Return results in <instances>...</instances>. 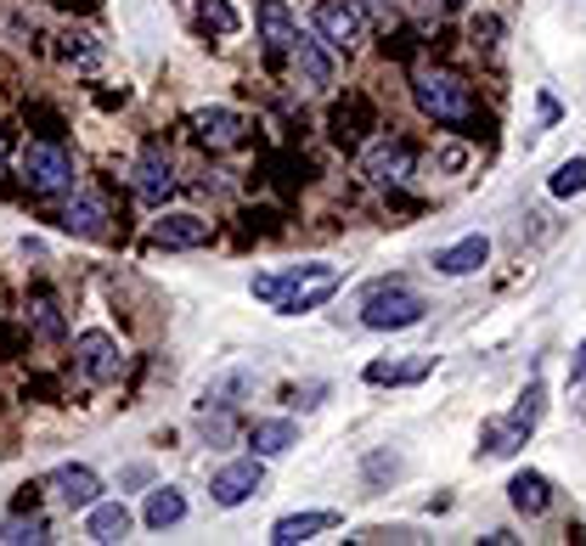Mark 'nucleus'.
Instances as JSON below:
<instances>
[{
    "label": "nucleus",
    "mask_w": 586,
    "mask_h": 546,
    "mask_svg": "<svg viewBox=\"0 0 586 546\" xmlns=\"http://www.w3.org/2000/svg\"><path fill=\"white\" fill-rule=\"evenodd\" d=\"M508 502H514L525 518H542V513L553 507V485H547V474H536V468L514 474V485H508Z\"/></svg>",
    "instance_id": "obj_20"
},
{
    "label": "nucleus",
    "mask_w": 586,
    "mask_h": 546,
    "mask_svg": "<svg viewBox=\"0 0 586 546\" xmlns=\"http://www.w3.org/2000/svg\"><path fill=\"white\" fill-rule=\"evenodd\" d=\"M339 524V513H288V518H277L271 524V546H299V540H310V535H321V529H332Z\"/></svg>",
    "instance_id": "obj_19"
},
{
    "label": "nucleus",
    "mask_w": 586,
    "mask_h": 546,
    "mask_svg": "<svg viewBox=\"0 0 586 546\" xmlns=\"http://www.w3.org/2000/svg\"><path fill=\"white\" fill-rule=\"evenodd\" d=\"M23 187L40 192V198H62L79 187V169H73V152L62 141H29L23 147Z\"/></svg>",
    "instance_id": "obj_3"
},
{
    "label": "nucleus",
    "mask_w": 586,
    "mask_h": 546,
    "mask_svg": "<svg viewBox=\"0 0 586 546\" xmlns=\"http://www.w3.org/2000/svg\"><path fill=\"white\" fill-rule=\"evenodd\" d=\"M248 389H255V378H248V373H226V378H215V384L203 389L198 411H231L237 395H248Z\"/></svg>",
    "instance_id": "obj_23"
},
{
    "label": "nucleus",
    "mask_w": 586,
    "mask_h": 546,
    "mask_svg": "<svg viewBox=\"0 0 586 546\" xmlns=\"http://www.w3.org/2000/svg\"><path fill=\"white\" fill-rule=\"evenodd\" d=\"M310 23H316L321 46H332V51H350V46H361V34H367V18H361L356 0H321Z\"/></svg>",
    "instance_id": "obj_7"
},
{
    "label": "nucleus",
    "mask_w": 586,
    "mask_h": 546,
    "mask_svg": "<svg viewBox=\"0 0 586 546\" xmlns=\"http://www.w3.org/2000/svg\"><path fill=\"white\" fill-rule=\"evenodd\" d=\"M152 248H203L209 242V220L203 215H163V220H152Z\"/></svg>",
    "instance_id": "obj_10"
},
{
    "label": "nucleus",
    "mask_w": 586,
    "mask_h": 546,
    "mask_svg": "<svg viewBox=\"0 0 586 546\" xmlns=\"http://www.w3.org/2000/svg\"><path fill=\"white\" fill-rule=\"evenodd\" d=\"M569 384H586V338L575 344V360H569Z\"/></svg>",
    "instance_id": "obj_31"
},
{
    "label": "nucleus",
    "mask_w": 586,
    "mask_h": 546,
    "mask_svg": "<svg viewBox=\"0 0 586 546\" xmlns=\"http://www.w3.org/2000/svg\"><path fill=\"white\" fill-rule=\"evenodd\" d=\"M547 192H553V198H575V192H586V158L558 163V169H553V180H547Z\"/></svg>",
    "instance_id": "obj_26"
},
{
    "label": "nucleus",
    "mask_w": 586,
    "mask_h": 546,
    "mask_svg": "<svg viewBox=\"0 0 586 546\" xmlns=\"http://www.w3.org/2000/svg\"><path fill=\"white\" fill-rule=\"evenodd\" d=\"M440 7H463V0H440Z\"/></svg>",
    "instance_id": "obj_36"
},
{
    "label": "nucleus",
    "mask_w": 586,
    "mask_h": 546,
    "mask_svg": "<svg viewBox=\"0 0 586 546\" xmlns=\"http://www.w3.org/2000/svg\"><path fill=\"white\" fill-rule=\"evenodd\" d=\"M260 485H266L260 457H237V463H226V468L209 479V496H215V507H242V502L255 496Z\"/></svg>",
    "instance_id": "obj_8"
},
{
    "label": "nucleus",
    "mask_w": 586,
    "mask_h": 546,
    "mask_svg": "<svg viewBox=\"0 0 586 546\" xmlns=\"http://www.w3.org/2000/svg\"><path fill=\"white\" fill-rule=\"evenodd\" d=\"M424 316H429V305L417 299L406 282H378L361 299V327H373V332H406V327H417Z\"/></svg>",
    "instance_id": "obj_4"
},
{
    "label": "nucleus",
    "mask_w": 586,
    "mask_h": 546,
    "mask_svg": "<svg viewBox=\"0 0 586 546\" xmlns=\"http://www.w3.org/2000/svg\"><path fill=\"white\" fill-rule=\"evenodd\" d=\"M345 270L339 265H288V270H271V277H255V299L271 305L277 316H310L316 305H327L332 294H339Z\"/></svg>",
    "instance_id": "obj_1"
},
{
    "label": "nucleus",
    "mask_w": 586,
    "mask_h": 546,
    "mask_svg": "<svg viewBox=\"0 0 586 546\" xmlns=\"http://www.w3.org/2000/svg\"><path fill=\"white\" fill-rule=\"evenodd\" d=\"M248 445H255V457H282V450H294V445H299V423H288V417L255 423V434H248Z\"/></svg>",
    "instance_id": "obj_22"
},
{
    "label": "nucleus",
    "mask_w": 586,
    "mask_h": 546,
    "mask_svg": "<svg viewBox=\"0 0 586 546\" xmlns=\"http://www.w3.org/2000/svg\"><path fill=\"white\" fill-rule=\"evenodd\" d=\"M400 474V457H389V450H373V457H367V479L378 485V479H395Z\"/></svg>",
    "instance_id": "obj_29"
},
{
    "label": "nucleus",
    "mask_w": 586,
    "mask_h": 546,
    "mask_svg": "<svg viewBox=\"0 0 586 546\" xmlns=\"http://www.w3.org/2000/svg\"><path fill=\"white\" fill-rule=\"evenodd\" d=\"M130 529H136V518H130V507L125 502H91L86 507V535L91 540H102V546H113V540H130Z\"/></svg>",
    "instance_id": "obj_13"
},
{
    "label": "nucleus",
    "mask_w": 586,
    "mask_h": 546,
    "mask_svg": "<svg viewBox=\"0 0 586 546\" xmlns=\"http://www.w3.org/2000/svg\"><path fill=\"white\" fill-rule=\"evenodd\" d=\"M435 367V360H417V367H395V360H373L367 367V384H417Z\"/></svg>",
    "instance_id": "obj_27"
},
{
    "label": "nucleus",
    "mask_w": 586,
    "mask_h": 546,
    "mask_svg": "<svg viewBox=\"0 0 586 546\" xmlns=\"http://www.w3.org/2000/svg\"><path fill=\"white\" fill-rule=\"evenodd\" d=\"M485 259H490V237H463V242L435 254V270H440V277H474Z\"/></svg>",
    "instance_id": "obj_16"
},
{
    "label": "nucleus",
    "mask_w": 586,
    "mask_h": 546,
    "mask_svg": "<svg viewBox=\"0 0 586 546\" xmlns=\"http://www.w3.org/2000/svg\"><path fill=\"white\" fill-rule=\"evenodd\" d=\"M130 187H136L141 203L158 209L163 198L176 192V163H170V152H163V147H147V152L136 158V169H130Z\"/></svg>",
    "instance_id": "obj_9"
},
{
    "label": "nucleus",
    "mask_w": 586,
    "mask_h": 546,
    "mask_svg": "<svg viewBox=\"0 0 586 546\" xmlns=\"http://www.w3.org/2000/svg\"><path fill=\"white\" fill-rule=\"evenodd\" d=\"M361 540H400V546H406V540H424V535H417V529H406V524H395V529H367Z\"/></svg>",
    "instance_id": "obj_30"
},
{
    "label": "nucleus",
    "mask_w": 586,
    "mask_h": 546,
    "mask_svg": "<svg viewBox=\"0 0 586 546\" xmlns=\"http://www.w3.org/2000/svg\"><path fill=\"white\" fill-rule=\"evenodd\" d=\"M73 360H79V373H86L91 384H113V378L125 373V349H119V338L102 332V327H91V332L73 338Z\"/></svg>",
    "instance_id": "obj_6"
},
{
    "label": "nucleus",
    "mask_w": 586,
    "mask_h": 546,
    "mask_svg": "<svg viewBox=\"0 0 586 546\" xmlns=\"http://www.w3.org/2000/svg\"><path fill=\"white\" fill-rule=\"evenodd\" d=\"M29 321H34V332H40V338H51V344L68 332V327H62V316H57V299H51V294H34V299H29Z\"/></svg>",
    "instance_id": "obj_25"
},
{
    "label": "nucleus",
    "mask_w": 586,
    "mask_h": 546,
    "mask_svg": "<svg viewBox=\"0 0 586 546\" xmlns=\"http://www.w3.org/2000/svg\"><path fill=\"white\" fill-rule=\"evenodd\" d=\"M411 102L424 119L435 125H474L479 119V102H474V90L446 73V68H424V73H411Z\"/></svg>",
    "instance_id": "obj_2"
},
{
    "label": "nucleus",
    "mask_w": 586,
    "mask_h": 546,
    "mask_svg": "<svg viewBox=\"0 0 586 546\" xmlns=\"http://www.w3.org/2000/svg\"><path fill=\"white\" fill-rule=\"evenodd\" d=\"M321 395H327L321 384H310V389H294V406H321Z\"/></svg>",
    "instance_id": "obj_34"
},
{
    "label": "nucleus",
    "mask_w": 586,
    "mask_h": 546,
    "mask_svg": "<svg viewBox=\"0 0 586 546\" xmlns=\"http://www.w3.org/2000/svg\"><path fill=\"white\" fill-rule=\"evenodd\" d=\"M0 540H7V546H46V540H51V524H46L40 513L7 518V524H0Z\"/></svg>",
    "instance_id": "obj_24"
},
{
    "label": "nucleus",
    "mask_w": 586,
    "mask_h": 546,
    "mask_svg": "<svg viewBox=\"0 0 586 546\" xmlns=\"http://www.w3.org/2000/svg\"><path fill=\"white\" fill-rule=\"evenodd\" d=\"M294 34H299V23L288 18L282 0H260V40H266V57L271 62H282L294 51Z\"/></svg>",
    "instance_id": "obj_14"
},
{
    "label": "nucleus",
    "mask_w": 586,
    "mask_h": 546,
    "mask_svg": "<svg viewBox=\"0 0 586 546\" xmlns=\"http://www.w3.org/2000/svg\"><path fill=\"white\" fill-rule=\"evenodd\" d=\"M192 130H198V141L203 147H215V152H226V147H237L242 141V113H231V108H198L192 113Z\"/></svg>",
    "instance_id": "obj_12"
},
{
    "label": "nucleus",
    "mask_w": 586,
    "mask_h": 546,
    "mask_svg": "<svg viewBox=\"0 0 586 546\" xmlns=\"http://www.w3.org/2000/svg\"><path fill=\"white\" fill-rule=\"evenodd\" d=\"M411 169H417V158H411L406 141H378V147H367V175L384 180V187H389V180H406Z\"/></svg>",
    "instance_id": "obj_17"
},
{
    "label": "nucleus",
    "mask_w": 586,
    "mask_h": 546,
    "mask_svg": "<svg viewBox=\"0 0 586 546\" xmlns=\"http://www.w3.org/2000/svg\"><path fill=\"white\" fill-rule=\"evenodd\" d=\"M288 57L299 62V73H305L310 90H327L332 85V57L321 51V34H294V51Z\"/></svg>",
    "instance_id": "obj_18"
},
{
    "label": "nucleus",
    "mask_w": 586,
    "mask_h": 546,
    "mask_svg": "<svg viewBox=\"0 0 586 546\" xmlns=\"http://www.w3.org/2000/svg\"><path fill=\"white\" fill-rule=\"evenodd\" d=\"M203 439H215V445H226V439H231V423H226V417H215V423H203Z\"/></svg>",
    "instance_id": "obj_32"
},
{
    "label": "nucleus",
    "mask_w": 586,
    "mask_h": 546,
    "mask_svg": "<svg viewBox=\"0 0 586 546\" xmlns=\"http://www.w3.org/2000/svg\"><path fill=\"white\" fill-rule=\"evenodd\" d=\"M198 23L209 34H237V12L226 7V0H198Z\"/></svg>",
    "instance_id": "obj_28"
},
{
    "label": "nucleus",
    "mask_w": 586,
    "mask_h": 546,
    "mask_svg": "<svg viewBox=\"0 0 586 546\" xmlns=\"http://www.w3.org/2000/svg\"><path fill=\"white\" fill-rule=\"evenodd\" d=\"M496 34H501V23H496V18H485V23H474V40H485V46H496Z\"/></svg>",
    "instance_id": "obj_33"
},
{
    "label": "nucleus",
    "mask_w": 586,
    "mask_h": 546,
    "mask_svg": "<svg viewBox=\"0 0 586 546\" xmlns=\"http://www.w3.org/2000/svg\"><path fill=\"white\" fill-rule=\"evenodd\" d=\"M542 400H547V389H542V384H530V389L519 395V406H514L508 417L485 423V428H479V450H485V457H514V450H519V445L530 439L536 417H542Z\"/></svg>",
    "instance_id": "obj_5"
},
{
    "label": "nucleus",
    "mask_w": 586,
    "mask_h": 546,
    "mask_svg": "<svg viewBox=\"0 0 586 546\" xmlns=\"http://www.w3.org/2000/svg\"><path fill=\"white\" fill-rule=\"evenodd\" d=\"M62 231H73V237H108V203L97 192H73V203L62 209Z\"/></svg>",
    "instance_id": "obj_15"
},
{
    "label": "nucleus",
    "mask_w": 586,
    "mask_h": 546,
    "mask_svg": "<svg viewBox=\"0 0 586 546\" xmlns=\"http://www.w3.org/2000/svg\"><path fill=\"white\" fill-rule=\"evenodd\" d=\"M141 518H147V529H170V524H181V518H187V496H181L176 485H158V490H147Z\"/></svg>",
    "instance_id": "obj_21"
},
{
    "label": "nucleus",
    "mask_w": 586,
    "mask_h": 546,
    "mask_svg": "<svg viewBox=\"0 0 586 546\" xmlns=\"http://www.w3.org/2000/svg\"><path fill=\"white\" fill-rule=\"evenodd\" d=\"M46 485L57 490V502H62L68 513H86V507H91V502L102 496V479H97L91 468H79V463H73V468H57V474H51Z\"/></svg>",
    "instance_id": "obj_11"
},
{
    "label": "nucleus",
    "mask_w": 586,
    "mask_h": 546,
    "mask_svg": "<svg viewBox=\"0 0 586 546\" xmlns=\"http://www.w3.org/2000/svg\"><path fill=\"white\" fill-rule=\"evenodd\" d=\"M0 158H7V136H0Z\"/></svg>",
    "instance_id": "obj_35"
}]
</instances>
